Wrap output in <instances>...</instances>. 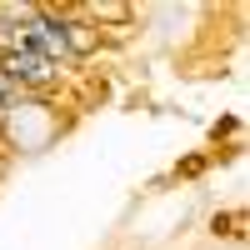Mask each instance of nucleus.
Here are the masks:
<instances>
[{
    "label": "nucleus",
    "instance_id": "nucleus-1",
    "mask_svg": "<svg viewBox=\"0 0 250 250\" xmlns=\"http://www.w3.org/2000/svg\"><path fill=\"white\" fill-rule=\"evenodd\" d=\"M0 70H5L15 85H20V95H50L60 80H70L60 65L40 60V55H35V50H25V45H15V50H5V55H0Z\"/></svg>",
    "mask_w": 250,
    "mask_h": 250
},
{
    "label": "nucleus",
    "instance_id": "nucleus-2",
    "mask_svg": "<svg viewBox=\"0 0 250 250\" xmlns=\"http://www.w3.org/2000/svg\"><path fill=\"white\" fill-rule=\"evenodd\" d=\"M20 45H25V50H35L40 60H50V65H60L65 75H75L70 55H65V35H60V20H55L45 5H35V10H30V20L20 25Z\"/></svg>",
    "mask_w": 250,
    "mask_h": 250
},
{
    "label": "nucleus",
    "instance_id": "nucleus-3",
    "mask_svg": "<svg viewBox=\"0 0 250 250\" xmlns=\"http://www.w3.org/2000/svg\"><path fill=\"white\" fill-rule=\"evenodd\" d=\"M55 20H60V35H65V55H70V65L80 70L90 55H100V45H105V35H100L85 15H80V5H45Z\"/></svg>",
    "mask_w": 250,
    "mask_h": 250
},
{
    "label": "nucleus",
    "instance_id": "nucleus-4",
    "mask_svg": "<svg viewBox=\"0 0 250 250\" xmlns=\"http://www.w3.org/2000/svg\"><path fill=\"white\" fill-rule=\"evenodd\" d=\"M200 170H205V155H195V160H185V165H180V175H200Z\"/></svg>",
    "mask_w": 250,
    "mask_h": 250
},
{
    "label": "nucleus",
    "instance_id": "nucleus-5",
    "mask_svg": "<svg viewBox=\"0 0 250 250\" xmlns=\"http://www.w3.org/2000/svg\"><path fill=\"white\" fill-rule=\"evenodd\" d=\"M5 175H10V160H5V155H0V180H5Z\"/></svg>",
    "mask_w": 250,
    "mask_h": 250
}]
</instances>
